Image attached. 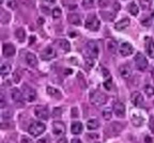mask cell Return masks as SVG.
I'll return each instance as SVG.
<instances>
[{
  "instance_id": "1",
  "label": "cell",
  "mask_w": 154,
  "mask_h": 143,
  "mask_svg": "<svg viewBox=\"0 0 154 143\" xmlns=\"http://www.w3.org/2000/svg\"><path fill=\"white\" fill-rule=\"evenodd\" d=\"M90 101L92 105H94V106H103V105L106 104L107 97H106V95H104L103 93H101L98 90L91 91Z\"/></svg>"
},
{
  "instance_id": "2",
  "label": "cell",
  "mask_w": 154,
  "mask_h": 143,
  "mask_svg": "<svg viewBox=\"0 0 154 143\" xmlns=\"http://www.w3.org/2000/svg\"><path fill=\"white\" fill-rule=\"evenodd\" d=\"M46 129V126L44 123L42 122H33L28 128V133L32 136V137H39L42 135Z\"/></svg>"
},
{
  "instance_id": "3",
  "label": "cell",
  "mask_w": 154,
  "mask_h": 143,
  "mask_svg": "<svg viewBox=\"0 0 154 143\" xmlns=\"http://www.w3.org/2000/svg\"><path fill=\"white\" fill-rule=\"evenodd\" d=\"M11 97H12L14 104H15L17 107H21V108H23V107L25 106L24 94H23V92H21V91H19L17 88H14V89H12V91H11Z\"/></svg>"
},
{
  "instance_id": "4",
  "label": "cell",
  "mask_w": 154,
  "mask_h": 143,
  "mask_svg": "<svg viewBox=\"0 0 154 143\" xmlns=\"http://www.w3.org/2000/svg\"><path fill=\"white\" fill-rule=\"evenodd\" d=\"M85 27L91 31H98L100 28V20L94 14H90V15H88L87 19H86Z\"/></svg>"
},
{
  "instance_id": "5",
  "label": "cell",
  "mask_w": 154,
  "mask_h": 143,
  "mask_svg": "<svg viewBox=\"0 0 154 143\" xmlns=\"http://www.w3.org/2000/svg\"><path fill=\"white\" fill-rule=\"evenodd\" d=\"M134 61H135L136 67H137L139 71L144 72L146 71L147 67H148V60H147V58L141 53H138L136 55L135 58H134Z\"/></svg>"
},
{
  "instance_id": "6",
  "label": "cell",
  "mask_w": 154,
  "mask_h": 143,
  "mask_svg": "<svg viewBox=\"0 0 154 143\" xmlns=\"http://www.w3.org/2000/svg\"><path fill=\"white\" fill-rule=\"evenodd\" d=\"M23 94L27 101H33L37 98V93H35L34 89L28 85H23Z\"/></svg>"
},
{
  "instance_id": "7",
  "label": "cell",
  "mask_w": 154,
  "mask_h": 143,
  "mask_svg": "<svg viewBox=\"0 0 154 143\" xmlns=\"http://www.w3.org/2000/svg\"><path fill=\"white\" fill-rule=\"evenodd\" d=\"M86 51H87V55L88 57H90V58H96L98 55V45H96L95 42H93V41H90V42L87 43V45H86Z\"/></svg>"
},
{
  "instance_id": "8",
  "label": "cell",
  "mask_w": 154,
  "mask_h": 143,
  "mask_svg": "<svg viewBox=\"0 0 154 143\" xmlns=\"http://www.w3.org/2000/svg\"><path fill=\"white\" fill-rule=\"evenodd\" d=\"M35 117L40 120H48L49 117V110L46 106H37L34 109Z\"/></svg>"
},
{
  "instance_id": "9",
  "label": "cell",
  "mask_w": 154,
  "mask_h": 143,
  "mask_svg": "<svg viewBox=\"0 0 154 143\" xmlns=\"http://www.w3.org/2000/svg\"><path fill=\"white\" fill-rule=\"evenodd\" d=\"M119 51H120V55H121V56L128 57L134 53V48H133V46H132V44H130V43H128V42H124L120 45Z\"/></svg>"
},
{
  "instance_id": "10",
  "label": "cell",
  "mask_w": 154,
  "mask_h": 143,
  "mask_svg": "<svg viewBox=\"0 0 154 143\" xmlns=\"http://www.w3.org/2000/svg\"><path fill=\"white\" fill-rule=\"evenodd\" d=\"M55 57H56V50H55L51 46L46 47L45 49L42 51V53H41V58H42V60H44V61H49V60L54 59Z\"/></svg>"
},
{
  "instance_id": "11",
  "label": "cell",
  "mask_w": 154,
  "mask_h": 143,
  "mask_svg": "<svg viewBox=\"0 0 154 143\" xmlns=\"http://www.w3.org/2000/svg\"><path fill=\"white\" fill-rule=\"evenodd\" d=\"M53 133L56 136H61L65 133V125L61 121H55L53 123Z\"/></svg>"
},
{
  "instance_id": "12",
  "label": "cell",
  "mask_w": 154,
  "mask_h": 143,
  "mask_svg": "<svg viewBox=\"0 0 154 143\" xmlns=\"http://www.w3.org/2000/svg\"><path fill=\"white\" fill-rule=\"evenodd\" d=\"M131 101L133 103L134 106L136 107H142L144 106V99L142 97L139 92H133L132 93V95H131Z\"/></svg>"
},
{
  "instance_id": "13",
  "label": "cell",
  "mask_w": 154,
  "mask_h": 143,
  "mask_svg": "<svg viewBox=\"0 0 154 143\" xmlns=\"http://www.w3.org/2000/svg\"><path fill=\"white\" fill-rule=\"evenodd\" d=\"M119 72L121 77L124 78V79H128L132 76V74H133V69H132L130 64H123V65H121L119 69Z\"/></svg>"
},
{
  "instance_id": "14",
  "label": "cell",
  "mask_w": 154,
  "mask_h": 143,
  "mask_svg": "<svg viewBox=\"0 0 154 143\" xmlns=\"http://www.w3.org/2000/svg\"><path fill=\"white\" fill-rule=\"evenodd\" d=\"M15 47H14L12 44H4L2 48V53H3V57L5 58H11V57H13L15 55Z\"/></svg>"
},
{
  "instance_id": "15",
  "label": "cell",
  "mask_w": 154,
  "mask_h": 143,
  "mask_svg": "<svg viewBox=\"0 0 154 143\" xmlns=\"http://www.w3.org/2000/svg\"><path fill=\"white\" fill-rule=\"evenodd\" d=\"M114 113L118 117H125V106L122 103H116L114 105Z\"/></svg>"
},
{
  "instance_id": "16",
  "label": "cell",
  "mask_w": 154,
  "mask_h": 143,
  "mask_svg": "<svg viewBox=\"0 0 154 143\" xmlns=\"http://www.w3.org/2000/svg\"><path fill=\"white\" fill-rule=\"evenodd\" d=\"M67 20L69 23H71L72 25H75V26H79L81 24V20H80V16L76 13H71L67 15Z\"/></svg>"
},
{
  "instance_id": "17",
  "label": "cell",
  "mask_w": 154,
  "mask_h": 143,
  "mask_svg": "<svg viewBox=\"0 0 154 143\" xmlns=\"http://www.w3.org/2000/svg\"><path fill=\"white\" fill-rule=\"evenodd\" d=\"M26 62L27 64L31 67H35L37 65V57L31 53H28L26 55Z\"/></svg>"
},
{
  "instance_id": "18",
  "label": "cell",
  "mask_w": 154,
  "mask_h": 143,
  "mask_svg": "<svg viewBox=\"0 0 154 143\" xmlns=\"http://www.w3.org/2000/svg\"><path fill=\"white\" fill-rule=\"evenodd\" d=\"M46 91H47V94H48V95L51 96V97H55V98H57V99H60V98L62 97V94L60 93V91H59L58 89H56V88H54V87H47Z\"/></svg>"
},
{
  "instance_id": "19",
  "label": "cell",
  "mask_w": 154,
  "mask_h": 143,
  "mask_svg": "<svg viewBox=\"0 0 154 143\" xmlns=\"http://www.w3.org/2000/svg\"><path fill=\"white\" fill-rule=\"evenodd\" d=\"M130 26V19L128 18H123L121 19L120 21H118L117 24L114 25V29H117V30H124L125 28H128V27Z\"/></svg>"
},
{
  "instance_id": "20",
  "label": "cell",
  "mask_w": 154,
  "mask_h": 143,
  "mask_svg": "<svg viewBox=\"0 0 154 143\" xmlns=\"http://www.w3.org/2000/svg\"><path fill=\"white\" fill-rule=\"evenodd\" d=\"M71 130L74 135H79L82 131V124L78 121V122H73L72 127H71Z\"/></svg>"
},
{
  "instance_id": "21",
  "label": "cell",
  "mask_w": 154,
  "mask_h": 143,
  "mask_svg": "<svg viewBox=\"0 0 154 143\" xmlns=\"http://www.w3.org/2000/svg\"><path fill=\"white\" fill-rule=\"evenodd\" d=\"M132 122L135 126H141V125L144 124V117H141L140 114H137V113H134L133 117H132Z\"/></svg>"
},
{
  "instance_id": "22",
  "label": "cell",
  "mask_w": 154,
  "mask_h": 143,
  "mask_svg": "<svg viewBox=\"0 0 154 143\" xmlns=\"http://www.w3.org/2000/svg\"><path fill=\"white\" fill-rule=\"evenodd\" d=\"M15 36L18 40V42H24L26 40V32L23 28H18L15 31Z\"/></svg>"
},
{
  "instance_id": "23",
  "label": "cell",
  "mask_w": 154,
  "mask_h": 143,
  "mask_svg": "<svg viewBox=\"0 0 154 143\" xmlns=\"http://www.w3.org/2000/svg\"><path fill=\"white\" fill-rule=\"evenodd\" d=\"M98 126H100V122H98L96 119H91L87 122V127H88V129H90V130L98 129Z\"/></svg>"
},
{
  "instance_id": "24",
  "label": "cell",
  "mask_w": 154,
  "mask_h": 143,
  "mask_svg": "<svg viewBox=\"0 0 154 143\" xmlns=\"http://www.w3.org/2000/svg\"><path fill=\"white\" fill-rule=\"evenodd\" d=\"M57 43H58L59 47L63 49L64 51H69L71 49V45H70V43L67 40H59L57 41Z\"/></svg>"
},
{
  "instance_id": "25",
  "label": "cell",
  "mask_w": 154,
  "mask_h": 143,
  "mask_svg": "<svg viewBox=\"0 0 154 143\" xmlns=\"http://www.w3.org/2000/svg\"><path fill=\"white\" fill-rule=\"evenodd\" d=\"M11 72V65L8 63H3L2 65H1V69H0V73H1V75L2 76H7V75L9 74Z\"/></svg>"
},
{
  "instance_id": "26",
  "label": "cell",
  "mask_w": 154,
  "mask_h": 143,
  "mask_svg": "<svg viewBox=\"0 0 154 143\" xmlns=\"http://www.w3.org/2000/svg\"><path fill=\"white\" fill-rule=\"evenodd\" d=\"M101 16L103 17L105 20L107 21H111L112 19L114 18V16L116 14L114 13H111V12H101Z\"/></svg>"
},
{
  "instance_id": "27",
  "label": "cell",
  "mask_w": 154,
  "mask_h": 143,
  "mask_svg": "<svg viewBox=\"0 0 154 143\" xmlns=\"http://www.w3.org/2000/svg\"><path fill=\"white\" fill-rule=\"evenodd\" d=\"M128 12H130L132 15L136 16L138 14V5L136 4L135 2H132L130 5H128Z\"/></svg>"
},
{
  "instance_id": "28",
  "label": "cell",
  "mask_w": 154,
  "mask_h": 143,
  "mask_svg": "<svg viewBox=\"0 0 154 143\" xmlns=\"http://www.w3.org/2000/svg\"><path fill=\"white\" fill-rule=\"evenodd\" d=\"M10 18H11L10 13H8L4 10H1V21H2V24H8Z\"/></svg>"
},
{
  "instance_id": "29",
  "label": "cell",
  "mask_w": 154,
  "mask_h": 143,
  "mask_svg": "<svg viewBox=\"0 0 154 143\" xmlns=\"http://www.w3.org/2000/svg\"><path fill=\"white\" fill-rule=\"evenodd\" d=\"M102 113H103L104 119L107 120V121H109V120L111 119V117H112V109L111 108H105Z\"/></svg>"
},
{
  "instance_id": "30",
  "label": "cell",
  "mask_w": 154,
  "mask_h": 143,
  "mask_svg": "<svg viewBox=\"0 0 154 143\" xmlns=\"http://www.w3.org/2000/svg\"><path fill=\"white\" fill-rule=\"evenodd\" d=\"M147 53H148L149 57L154 58V42L153 41H150L148 46H147Z\"/></svg>"
},
{
  "instance_id": "31",
  "label": "cell",
  "mask_w": 154,
  "mask_h": 143,
  "mask_svg": "<svg viewBox=\"0 0 154 143\" xmlns=\"http://www.w3.org/2000/svg\"><path fill=\"white\" fill-rule=\"evenodd\" d=\"M144 93L147 94V96H149V97H152L154 95V88L150 85H147L144 87Z\"/></svg>"
},
{
  "instance_id": "32",
  "label": "cell",
  "mask_w": 154,
  "mask_h": 143,
  "mask_svg": "<svg viewBox=\"0 0 154 143\" xmlns=\"http://www.w3.org/2000/svg\"><path fill=\"white\" fill-rule=\"evenodd\" d=\"M139 2H140L141 8L144 9V10H147V9L150 8V3H151V0H139Z\"/></svg>"
},
{
  "instance_id": "33",
  "label": "cell",
  "mask_w": 154,
  "mask_h": 143,
  "mask_svg": "<svg viewBox=\"0 0 154 143\" xmlns=\"http://www.w3.org/2000/svg\"><path fill=\"white\" fill-rule=\"evenodd\" d=\"M2 117L3 119H5V120L11 119V117H12V110H10V109L3 110L2 111Z\"/></svg>"
},
{
  "instance_id": "34",
  "label": "cell",
  "mask_w": 154,
  "mask_h": 143,
  "mask_svg": "<svg viewBox=\"0 0 154 143\" xmlns=\"http://www.w3.org/2000/svg\"><path fill=\"white\" fill-rule=\"evenodd\" d=\"M85 62H86V67L88 69H90L91 67L93 66V58H90V57H87L85 59Z\"/></svg>"
},
{
  "instance_id": "35",
  "label": "cell",
  "mask_w": 154,
  "mask_h": 143,
  "mask_svg": "<svg viewBox=\"0 0 154 143\" xmlns=\"http://www.w3.org/2000/svg\"><path fill=\"white\" fill-rule=\"evenodd\" d=\"M116 48H117V45H116V43L114 41H109L108 42V50L110 53H114L116 51Z\"/></svg>"
},
{
  "instance_id": "36",
  "label": "cell",
  "mask_w": 154,
  "mask_h": 143,
  "mask_svg": "<svg viewBox=\"0 0 154 143\" xmlns=\"http://www.w3.org/2000/svg\"><path fill=\"white\" fill-rule=\"evenodd\" d=\"M61 10H60V9L59 8H55L53 10V17L54 18H59V17H60V16H61Z\"/></svg>"
},
{
  "instance_id": "37",
  "label": "cell",
  "mask_w": 154,
  "mask_h": 143,
  "mask_svg": "<svg viewBox=\"0 0 154 143\" xmlns=\"http://www.w3.org/2000/svg\"><path fill=\"white\" fill-rule=\"evenodd\" d=\"M104 88L106 89V90H111L112 88V80L111 79H107L104 81Z\"/></svg>"
},
{
  "instance_id": "38",
  "label": "cell",
  "mask_w": 154,
  "mask_h": 143,
  "mask_svg": "<svg viewBox=\"0 0 154 143\" xmlns=\"http://www.w3.org/2000/svg\"><path fill=\"white\" fill-rule=\"evenodd\" d=\"M62 113V109L61 108H56V109H54V111H53V117H60Z\"/></svg>"
},
{
  "instance_id": "39",
  "label": "cell",
  "mask_w": 154,
  "mask_h": 143,
  "mask_svg": "<svg viewBox=\"0 0 154 143\" xmlns=\"http://www.w3.org/2000/svg\"><path fill=\"white\" fill-rule=\"evenodd\" d=\"M141 24L144 25V26H147V27H149L150 25L152 24V20L150 17H148V18H144V20H141Z\"/></svg>"
},
{
  "instance_id": "40",
  "label": "cell",
  "mask_w": 154,
  "mask_h": 143,
  "mask_svg": "<svg viewBox=\"0 0 154 143\" xmlns=\"http://www.w3.org/2000/svg\"><path fill=\"white\" fill-rule=\"evenodd\" d=\"M93 3V0H84V7H87V8H91Z\"/></svg>"
},
{
  "instance_id": "41",
  "label": "cell",
  "mask_w": 154,
  "mask_h": 143,
  "mask_svg": "<svg viewBox=\"0 0 154 143\" xmlns=\"http://www.w3.org/2000/svg\"><path fill=\"white\" fill-rule=\"evenodd\" d=\"M21 143H33V142H32L31 139L27 138L26 136H23V137H21Z\"/></svg>"
},
{
  "instance_id": "42",
  "label": "cell",
  "mask_w": 154,
  "mask_h": 143,
  "mask_svg": "<svg viewBox=\"0 0 154 143\" xmlns=\"http://www.w3.org/2000/svg\"><path fill=\"white\" fill-rule=\"evenodd\" d=\"M19 80H21V76H17V72H15V73H14V82H15V83H18L19 82Z\"/></svg>"
},
{
  "instance_id": "43",
  "label": "cell",
  "mask_w": 154,
  "mask_h": 143,
  "mask_svg": "<svg viewBox=\"0 0 154 143\" xmlns=\"http://www.w3.org/2000/svg\"><path fill=\"white\" fill-rule=\"evenodd\" d=\"M108 1L107 0H100V7H107Z\"/></svg>"
},
{
  "instance_id": "44",
  "label": "cell",
  "mask_w": 154,
  "mask_h": 143,
  "mask_svg": "<svg viewBox=\"0 0 154 143\" xmlns=\"http://www.w3.org/2000/svg\"><path fill=\"white\" fill-rule=\"evenodd\" d=\"M76 111H77V108H73L72 109V117H78V112H76Z\"/></svg>"
},
{
  "instance_id": "45",
  "label": "cell",
  "mask_w": 154,
  "mask_h": 143,
  "mask_svg": "<svg viewBox=\"0 0 154 143\" xmlns=\"http://www.w3.org/2000/svg\"><path fill=\"white\" fill-rule=\"evenodd\" d=\"M57 143H67V140L65 138H61L57 141Z\"/></svg>"
},
{
  "instance_id": "46",
  "label": "cell",
  "mask_w": 154,
  "mask_h": 143,
  "mask_svg": "<svg viewBox=\"0 0 154 143\" xmlns=\"http://www.w3.org/2000/svg\"><path fill=\"white\" fill-rule=\"evenodd\" d=\"M37 143H48V141L46 139H40V140H37Z\"/></svg>"
},
{
  "instance_id": "47",
  "label": "cell",
  "mask_w": 154,
  "mask_h": 143,
  "mask_svg": "<svg viewBox=\"0 0 154 143\" xmlns=\"http://www.w3.org/2000/svg\"><path fill=\"white\" fill-rule=\"evenodd\" d=\"M71 143H82L79 139H72V142Z\"/></svg>"
},
{
  "instance_id": "48",
  "label": "cell",
  "mask_w": 154,
  "mask_h": 143,
  "mask_svg": "<svg viewBox=\"0 0 154 143\" xmlns=\"http://www.w3.org/2000/svg\"><path fill=\"white\" fill-rule=\"evenodd\" d=\"M144 140H146V143H151L152 142L151 138H150V137H146V138H144Z\"/></svg>"
},
{
  "instance_id": "49",
  "label": "cell",
  "mask_w": 154,
  "mask_h": 143,
  "mask_svg": "<svg viewBox=\"0 0 154 143\" xmlns=\"http://www.w3.org/2000/svg\"><path fill=\"white\" fill-rule=\"evenodd\" d=\"M88 137H90V138H93V139H98V135H88Z\"/></svg>"
},
{
  "instance_id": "50",
  "label": "cell",
  "mask_w": 154,
  "mask_h": 143,
  "mask_svg": "<svg viewBox=\"0 0 154 143\" xmlns=\"http://www.w3.org/2000/svg\"><path fill=\"white\" fill-rule=\"evenodd\" d=\"M103 74L105 75V76H109V73H108V71H107V69H103Z\"/></svg>"
},
{
  "instance_id": "51",
  "label": "cell",
  "mask_w": 154,
  "mask_h": 143,
  "mask_svg": "<svg viewBox=\"0 0 154 143\" xmlns=\"http://www.w3.org/2000/svg\"><path fill=\"white\" fill-rule=\"evenodd\" d=\"M72 74V69H65V75Z\"/></svg>"
},
{
  "instance_id": "52",
  "label": "cell",
  "mask_w": 154,
  "mask_h": 143,
  "mask_svg": "<svg viewBox=\"0 0 154 143\" xmlns=\"http://www.w3.org/2000/svg\"><path fill=\"white\" fill-rule=\"evenodd\" d=\"M14 3H15V2H14V1H12V2H9V3H8V5H9V7H10V5H11L12 8H14V7H15V4H14Z\"/></svg>"
},
{
  "instance_id": "53",
  "label": "cell",
  "mask_w": 154,
  "mask_h": 143,
  "mask_svg": "<svg viewBox=\"0 0 154 143\" xmlns=\"http://www.w3.org/2000/svg\"><path fill=\"white\" fill-rule=\"evenodd\" d=\"M46 1H47V2H55L56 0H46Z\"/></svg>"
},
{
  "instance_id": "54",
  "label": "cell",
  "mask_w": 154,
  "mask_h": 143,
  "mask_svg": "<svg viewBox=\"0 0 154 143\" xmlns=\"http://www.w3.org/2000/svg\"><path fill=\"white\" fill-rule=\"evenodd\" d=\"M152 17H153V19H154V13H153V15H152Z\"/></svg>"
}]
</instances>
